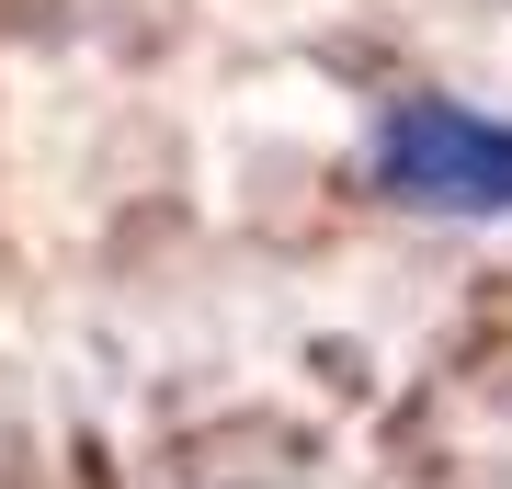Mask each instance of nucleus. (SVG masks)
<instances>
[{"label": "nucleus", "mask_w": 512, "mask_h": 489, "mask_svg": "<svg viewBox=\"0 0 512 489\" xmlns=\"http://www.w3.org/2000/svg\"><path fill=\"white\" fill-rule=\"evenodd\" d=\"M376 182L399 205H444V217H512V114H478V103H387L376 126Z\"/></svg>", "instance_id": "obj_1"}]
</instances>
